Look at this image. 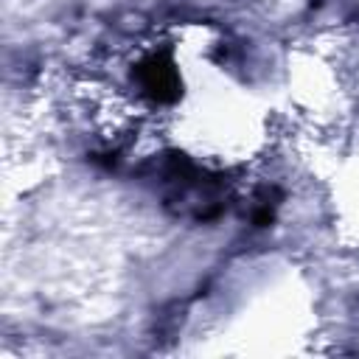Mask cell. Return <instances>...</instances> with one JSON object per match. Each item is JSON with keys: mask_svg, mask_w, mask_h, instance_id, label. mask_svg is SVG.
<instances>
[{"mask_svg": "<svg viewBox=\"0 0 359 359\" xmlns=\"http://www.w3.org/2000/svg\"><path fill=\"white\" fill-rule=\"evenodd\" d=\"M137 81H140L143 93H149L154 101H171V98H177V73H174V65H171V59H165L160 53L149 56L140 65Z\"/></svg>", "mask_w": 359, "mask_h": 359, "instance_id": "cell-1", "label": "cell"}]
</instances>
